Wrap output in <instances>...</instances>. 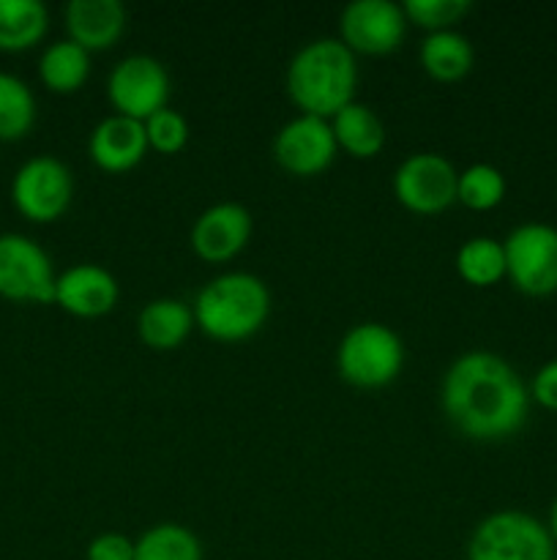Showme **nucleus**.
Masks as SVG:
<instances>
[{
  "label": "nucleus",
  "mask_w": 557,
  "mask_h": 560,
  "mask_svg": "<svg viewBox=\"0 0 557 560\" xmlns=\"http://www.w3.org/2000/svg\"><path fill=\"white\" fill-rule=\"evenodd\" d=\"M446 419L470 441L495 443L517 435L528 421L530 388L502 355L467 350L442 375Z\"/></svg>",
  "instance_id": "f257e3e1"
},
{
  "label": "nucleus",
  "mask_w": 557,
  "mask_h": 560,
  "mask_svg": "<svg viewBox=\"0 0 557 560\" xmlns=\"http://www.w3.org/2000/svg\"><path fill=\"white\" fill-rule=\"evenodd\" d=\"M358 60L342 38H315L293 55L287 66V93L300 113L331 120L355 102Z\"/></svg>",
  "instance_id": "f03ea898"
},
{
  "label": "nucleus",
  "mask_w": 557,
  "mask_h": 560,
  "mask_svg": "<svg viewBox=\"0 0 557 560\" xmlns=\"http://www.w3.org/2000/svg\"><path fill=\"white\" fill-rule=\"evenodd\" d=\"M194 326L216 342H244L265 326L271 315V293L265 282L249 271H227L205 282L197 293Z\"/></svg>",
  "instance_id": "7ed1b4c3"
},
{
  "label": "nucleus",
  "mask_w": 557,
  "mask_h": 560,
  "mask_svg": "<svg viewBox=\"0 0 557 560\" xmlns=\"http://www.w3.org/2000/svg\"><path fill=\"white\" fill-rule=\"evenodd\" d=\"M404 345L386 323H358L336 348V370L355 388H382L399 377Z\"/></svg>",
  "instance_id": "20e7f679"
},
{
  "label": "nucleus",
  "mask_w": 557,
  "mask_h": 560,
  "mask_svg": "<svg viewBox=\"0 0 557 560\" xmlns=\"http://www.w3.org/2000/svg\"><path fill=\"white\" fill-rule=\"evenodd\" d=\"M555 556L546 523L519 509L489 514L467 539V560H555Z\"/></svg>",
  "instance_id": "39448f33"
},
{
  "label": "nucleus",
  "mask_w": 557,
  "mask_h": 560,
  "mask_svg": "<svg viewBox=\"0 0 557 560\" xmlns=\"http://www.w3.org/2000/svg\"><path fill=\"white\" fill-rule=\"evenodd\" d=\"M506 277L524 295L557 293V228L546 222H522L502 241Z\"/></svg>",
  "instance_id": "423d86ee"
},
{
  "label": "nucleus",
  "mask_w": 557,
  "mask_h": 560,
  "mask_svg": "<svg viewBox=\"0 0 557 560\" xmlns=\"http://www.w3.org/2000/svg\"><path fill=\"white\" fill-rule=\"evenodd\" d=\"M74 197L71 170L55 156H33L11 180V200L25 219L49 224L63 217Z\"/></svg>",
  "instance_id": "0eeeda50"
},
{
  "label": "nucleus",
  "mask_w": 557,
  "mask_h": 560,
  "mask_svg": "<svg viewBox=\"0 0 557 560\" xmlns=\"http://www.w3.org/2000/svg\"><path fill=\"white\" fill-rule=\"evenodd\" d=\"M55 273L47 252L22 233L0 235V295L25 304H55Z\"/></svg>",
  "instance_id": "6e6552de"
},
{
  "label": "nucleus",
  "mask_w": 557,
  "mask_h": 560,
  "mask_svg": "<svg viewBox=\"0 0 557 560\" xmlns=\"http://www.w3.org/2000/svg\"><path fill=\"white\" fill-rule=\"evenodd\" d=\"M459 170L442 153L420 151L404 159L393 173V195L407 211L431 217L457 202Z\"/></svg>",
  "instance_id": "1a4fd4ad"
},
{
  "label": "nucleus",
  "mask_w": 557,
  "mask_h": 560,
  "mask_svg": "<svg viewBox=\"0 0 557 560\" xmlns=\"http://www.w3.org/2000/svg\"><path fill=\"white\" fill-rule=\"evenodd\" d=\"M109 104L118 115L145 124L153 113L167 107L169 74L153 55H129L118 60L107 80Z\"/></svg>",
  "instance_id": "9d476101"
},
{
  "label": "nucleus",
  "mask_w": 557,
  "mask_h": 560,
  "mask_svg": "<svg viewBox=\"0 0 557 560\" xmlns=\"http://www.w3.org/2000/svg\"><path fill=\"white\" fill-rule=\"evenodd\" d=\"M402 3L393 0H353L339 14V38L355 55H391L407 33Z\"/></svg>",
  "instance_id": "9b49d317"
},
{
  "label": "nucleus",
  "mask_w": 557,
  "mask_h": 560,
  "mask_svg": "<svg viewBox=\"0 0 557 560\" xmlns=\"http://www.w3.org/2000/svg\"><path fill=\"white\" fill-rule=\"evenodd\" d=\"M336 137H333L331 120L317 115H295L273 137V159L278 167L298 178L325 173L336 159Z\"/></svg>",
  "instance_id": "f8f14e48"
},
{
  "label": "nucleus",
  "mask_w": 557,
  "mask_h": 560,
  "mask_svg": "<svg viewBox=\"0 0 557 560\" xmlns=\"http://www.w3.org/2000/svg\"><path fill=\"white\" fill-rule=\"evenodd\" d=\"M251 230H254V222L244 206L216 202L194 219L189 241L200 260L227 262L244 252V246L251 238Z\"/></svg>",
  "instance_id": "ddd939ff"
},
{
  "label": "nucleus",
  "mask_w": 557,
  "mask_h": 560,
  "mask_svg": "<svg viewBox=\"0 0 557 560\" xmlns=\"http://www.w3.org/2000/svg\"><path fill=\"white\" fill-rule=\"evenodd\" d=\"M120 299L118 279L96 262H80L66 268L55 284V304L74 317H104Z\"/></svg>",
  "instance_id": "4468645a"
},
{
  "label": "nucleus",
  "mask_w": 557,
  "mask_h": 560,
  "mask_svg": "<svg viewBox=\"0 0 557 560\" xmlns=\"http://www.w3.org/2000/svg\"><path fill=\"white\" fill-rule=\"evenodd\" d=\"M87 153L104 173H129L147 153L145 124L118 113L107 115L93 126Z\"/></svg>",
  "instance_id": "2eb2a0df"
},
{
  "label": "nucleus",
  "mask_w": 557,
  "mask_h": 560,
  "mask_svg": "<svg viewBox=\"0 0 557 560\" xmlns=\"http://www.w3.org/2000/svg\"><path fill=\"white\" fill-rule=\"evenodd\" d=\"M126 9L120 0H71L66 5V31L71 42L87 52L109 49L126 31Z\"/></svg>",
  "instance_id": "dca6fc26"
},
{
  "label": "nucleus",
  "mask_w": 557,
  "mask_h": 560,
  "mask_svg": "<svg viewBox=\"0 0 557 560\" xmlns=\"http://www.w3.org/2000/svg\"><path fill=\"white\" fill-rule=\"evenodd\" d=\"M194 328V312L186 301L156 299L137 315V334L151 350H175Z\"/></svg>",
  "instance_id": "f3484780"
},
{
  "label": "nucleus",
  "mask_w": 557,
  "mask_h": 560,
  "mask_svg": "<svg viewBox=\"0 0 557 560\" xmlns=\"http://www.w3.org/2000/svg\"><path fill=\"white\" fill-rule=\"evenodd\" d=\"M333 137L339 151L349 153L353 159H375L386 148V124L369 104L349 102L331 118Z\"/></svg>",
  "instance_id": "a211bd4d"
},
{
  "label": "nucleus",
  "mask_w": 557,
  "mask_h": 560,
  "mask_svg": "<svg viewBox=\"0 0 557 560\" xmlns=\"http://www.w3.org/2000/svg\"><path fill=\"white\" fill-rule=\"evenodd\" d=\"M418 60L431 80L457 82L473 71L475 49L470 38L453 27V31L426 33L418 49Z\"/></svg>",
  "instance_id": "6ab92c4d"
},
{
  "label": "nucleus",
  "mask_w": 557,
  "mask_h": 560,
  "mask_svg": "<svg viewBox=\"0 0 557 560\" xmlns=\"http://www.w3.org/2000/svg\"><path fill=\"white\" fill-rule=\"evenodd\" d=\"M49 27L42 0H0V52H25L36 47Z\"/></svg>",
  "instance_id": "aec40b11"
},
{
  "label": "nucleus",
  "mask_w": 557,
  "mask_h": 560,
  "mask_svg": "<svg viewBox=\"0 0 557 560\" xmlns=\"http://www.w3.org/2000/svg\"><path fill=\"white\" fill-rule=\"evenodd\" d=\"M38 77L52 93H76L91 77V52L71 38L52 42L38 58Z\"/></svg>",
  "instance_id": "412c9836"
},
{
  "label": "nucleus",
  "mask_w": 557,
  "mask_h": 560,
  "mask_svg": "<svg viewBox=\"0 0 557 560\" xmlns=\"http://www.w3.org/2000/svg\"><path fill=\"white\" fill-rule=\"evenodd\" d=\"M457 273L473 288H491L500 279H506V249L502 241L489 235H475L467 238L457 249Z\"/></svg>",
  "instance_id": "4be33fe9"
},
{
  "label": "nucleus",
  "mask_w": 557,
  "mask_h": 560,
  "mask_svg": "<svg viewBox=\"0 0 557 560\" xmlns=\"http://www.w3.org/2000/svg\"><path fill=\"white\" fill-rule=\"evenodd\" d=\"M134 560H202V541L180 523H158L134 541Z\"/></svg>",
  "instance_id": "5701e85b"
},
{
  "label": "nucleus",
  "mask_w": 557,
  "mask_h": 560,
  "mask_svg": "<svg viewBox=\"0 0 557 560\" xmlns=\"http://www.w3.org/2000/svg\"><path fill=\"white\" fill-rule=\"evenodd\" d=\"M36 124L33 91L14 74L0 71V142L22 140Z\"/></svg>",
  "instance_id": "b1692460"
},
{
  "label": "nucleus",
  "mask_w": 557,
  "mask_h": 560,
  "mask_svg": "<svg viewBox=\"0 0 557 560\" xmlns=\"http://www.w3.org/2000/svg\"><path fill=\"white\" fill-rule=\"evenodd\" d=\"M506 175L500 167L486 162H475L459 173L457 180V202H462L470 211H491L506 197Z\"/></svg>",
  "instance_id": "393cba45"
},
{
  "label": "nucleus",
  "mask_w": 557,
  "mask_h": 560,
  "mask_svg": "<svg viewBox=\"0 0 557 560\" xmlns=\"http://www.w3.org/2000/svg\"><path fill=\"white\" fill-rule=\"evenodd\" d=\"M404 16L426 33L453 31L459 20L470 11V0H404Z\"/></svg>",
  "instance_id": "a878e982"
},
{
  "label": "nucleus",
  "mask_w": 557,
  "mask_h": 560,
  "mask_svg": "<svg viewBox=\"0 0 557 560\" xmlns=\"http://www.w3.org/2000/svg\"><path fill=\"white\" fill-rule=\"evenodd\" d=\"M145 135H147V148L156 153H164V156H173V153H180L189 142V120L173 109L167 104L164 109L153 113L151 118L145 120Z\"/></svg>",
  "instance_id": "bb28decb"
},
{
  "label": "nucleus",
  "mask_w": 557,
  "mask_h": 560,
  "mask_svg": "<svg viewBox=\"0 0 557 560\" xmlns=\"http://www.w3.org/2000/svg\"><path fill=\"white\" fill-rule=\"evenodd\" d=\"M85 560H134V541L123 534H98L85 550Z\"/></svg>",
  "instance_id": "cd10ccee"
},
{
  "label": "nucleus",
  "mask_w": 557,
  "mask_h": 560,
  "mask_svg": "<svg viewBox=\"0 0 557 560\" xmlns=\"http://www.w3.org/2000/svg\"><path fill=\"white\" fill-rule=\"evenodd\" d=\"M530 399H535L541 408L555 410L557 413V359L538 366V372L533 375V383H530Z\"/></svg>",
  "instance_id": "c85d7f7f"
},
{
  "label": "nucleus",
  "mask_w": 557,
  "mask_h": 560,
  "mask_svg": "<svg viewBox=\"0 0 557 560\" xmlns=\"http://www.w3.org/2000/svg\"><path fill=\"white\" fill-rule=\"evenodd\" d=\"M546 528H549L552 539H555V545H557V498L552 501V506H549V520H546Z\"/></svg>",
  "instance_id": "c756f323"
},
{
  "label": "nucleus",
  "mask_w": 557,
  "mask_h": 560,
  "mask_svg": "<svg viewBox=\"0 0 557 560\" xmlns=\"http://www.w3.org/2000/svg\"><path fill=\"white\" fill-rule=\"evenodd\" d=\"M555 560H557V556H555Z\"/></svg>",
  "instance_id": "7c9ffc66"
}]
</instances>
